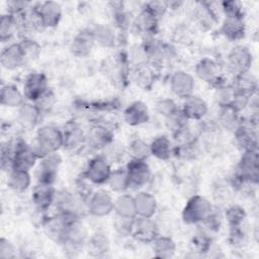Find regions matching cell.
<instances>
[{"mask_svg": "<svg viewBox=\"0 0 259 259\" xmlns=\"http://www.w3.org/2000/svg\"><path fill=\"white\" fill-rule=\"evenodd\" d=\"M19 45H20L21 50L24 54L26 63L36 60L38 58L40 52H41L40 45L36 40H34V39H32L28 36H24L19 41Z\"/></svg>", "mask_w": 259, "mask_h": 259, "instance_id": "c3c4849f", "label": "cell"}, {"mask_svg": "<svg viewBox=\"0 0 259 259\" xmlns=\"http://www.w3.org/2000/svg\"><path fill=\"white\" fill-rule=\"evenodd\" d=\"M12 144V169L30 171L36 166L39 160L32 146L26 144L23 140H16Z\"/></svg>", "mask_w": 259, "mask_h": 259, "instance_id": "52a82bcc", "label": "cell"}, {"mask_svg": "<svg viewBox=\"0 0 259 259\" xmlns=\"http://www.w3.org/2000/svg\"><path fill=\"white\" fill-rule=\"evenodd\" d=\"M32 4L27 1H8L7 2V13L12 15H19L27 10Z\"/></svg>", "mask_w": 259, "mask_h": 259, "instance_id": "91938a15", "label": "cell"}, {"mask_svg": "<svg viewBox=\"0 0 259 259\" xmlns=\"http://www.w3.org/2000/svg\"><path fill=\"white\" fill-rule=\"evenodd\" d=\"M88 238L87 231L82 224L81 219H75L68 224L65 240L62 246L68 253L74 255L86 247Z\"/></svg>", "mask_w": 259, "mask_h": 259, "instance_id": "ba28073f", "label": "cell"}, {"mask_svg": "<svg viewBox=\"0 0 259 259\" xmlns=\"http://www.w3.org/2000/svg\"><path fill=\"white\" fill-rule=\"evenodd\" d=\"M95 46L91 28H84L76 33L70 45V52L77 58L88 57Z\"/></svg>", "mask_w": 259, "mask_h": 259, "instance_id": "7402d4cb", "label": "cell"}, {"mask_svg": "<svg viewBox=\"0 0 259 259\" xmlns=\"http://www.w3.org/2000/svg\"><path fill=\"white\" fill-rule=\"evenodd\" d=\"M110 15L113 25L119 30V32H126L132 27L133 19L128 11H126L122 2H110Z\"/></svg>", "mask_w": 259, "mask_h": 259, "instance_id": "d6a6232c", "label": "cell"}, {"mask_svg": "<svg viewBox=\"0 0 259 259\" xmlns=\"http://www.w3.org/2000/svg\"><path fill=\"white\" fill-rule=\"evenodd\" d=\"M113 211H114L115 215L122 217V218H128V219H135L137 217V212H136L134 196L126 194V193H120L114 199Z\"/></svg>", "mask_w": 259, "mask_h": 259, "instance_id": "f35d334b", "label": "cell"}, {"mask_svg": "<svg viewBox=\"0 0 259 259\" xmlns=\"http://www.w3.org/2000/svg\"><path fill=\"white\" fill-rule=\"evenodd\" d=\"M180 109L188 120L200 121L208 112V104L203 98L193 94L184 99Z\"/></svg>", "mask_w": 259, "mask_h": 259, "instance_id": "cb8c5ba5", "label": "cell"}, {"mask_svg": "<svg viewBox=\"0 0 259 259\" xmlns=\"http://www.w3.org/2000/svg\"><path fill=\"white\" fill-rule=\"evenodd\" d=\"M211 238L203 232L195 234L190 240V249L192 252L203 255L208 253L210 248L212 247Z\"/></svg>", "mask_w": 259, "mask_h": 259, "instance_id": "bcb514c9", "label": "cell"}, {"mask_svg": "<svg viewBox=\"0 0 259 259\" xmlns=\"http://www.w3.org/2000/svg\"><path fill=\"white\" fill-rule=\"evenodd\" d=\"M229 237L228 241L229 244L236 249L242 248L247 244L248 235L247 231L244 228V225L237 226V227H229Z\"/></svg>", "mask_w": 259, "mask_h": 259, "instance_id": "681fc988", "label": "cell"}, {"mask_svg": "<svg viewBox=\"0 0 259 259\" xmlns=\"http://www.w3.org/2000/svg\"><path fill=\"white\" fill-rule=\"evenodd\" d=\"M18 31L16 17L12 14H2L0 18V40L2 42L10 40Z\"/></svg>", "mask_w": 259, "mask_h": 259, "instance_id": "7bdbcfd3", "label": "cell"}, {"mask_svg": "<svg viewBox=\"0 0 259 259\" xmlns=\"http://www.w3.org/2000/svg\"><path fill=\"white\" fill-rule=\"evenodd\" d=\"M169 85L175 96L185 99L193 95L195 81L189 73L185 71H176L171 75Z\"/></svg>", "mask_w": 259, "mask_h": 259, "instance_id": "ffe728a7", "label": "cell"}, {"mask_svg": "<svg viewBox=\"0 0 259 259\" xmlns=\"http://www.w3.org/2000/svg\"><path fill=\"white\" fill-rule=\"evenodd\" d=\"M123 119L131 126H139L148 122L150 111L147 104L140 100L132 102L123 110Z\"/></svg>", "mask_w": 259, "mask_h": 259, "instance_id": "83f0119b", "label": "cell"}, {"mask_svg": "<svg viewBox=\"0 0 259 259\" xmlns=\"http://www.w3.org/2000/svg\"><path fill=\"white\" fill-rule=\"evenodd\" d=\"M153 252L159 258H171L176 252V244L172 238L167 236H158L152 243Z\"/></svg>", "mask_w": 259, "mask_h": 259, "instance_id": "60d3db41", "label": "cell"}, {"mask_svg": "<svg viewBox=\"0 0 259 259\" xmlns=\"http://www.w3.org/2000/svg\"><path fill=\"white\" fill-rule=\"evenodd\" d=\"M132 236L138 242L151 244L159 236V229L152 218L136 217Z\"/></svg>", "mask_w": 259, "mask_h": 259, "instance_id": "d6986e66", "label": "cell"}, {"mask_svg": "<svg viewBox=\"0 0 259 259\" xmlns=\"http://www.w3.org/2000/svg\"><path fill=\"white\" fill-rule=\"evenodd\" d=\"M38 158L58 152L63 148V133L58 126L46 124L35 133L34 143L31 145Z\"/></svg>", "mask_w": 259, "mask_h": 259, "instance_id": "7a4b0ae2", "label": "cell"}, {"mask_svg": "<svg viewBox=\"0 0 259 259\" xmlns=\"http://www.w3.org/2000/svg\"><path fill=\"white\" fill-rule=\"evenodd\" d=\"M225 219L229 227H237L245 224L247 213L243 206L239 204H232L225 210Z\"/></svg>", "mask_w": 259, "mask_h": 259, "instance_id": "f6af8a7d", "label": "cell"}, {"mask_svg": "<svg viewBox=\"0 0 259 259\" xmlns=\"http://www.w3.org/2000/svg\"><path fill=\"white\" fill-rule=\"evenodd\" d=\"M114 133L102 122H94L86 132V145L93 150H103L113 143Z\"/></svg>", "mask_w": 259, "mask_h": 259, "instance_id": "7c38bea8", "label": "cell"}, {"mask_svg": "<svg viewBox=\"0 0 259 259\" xmlns=\"http://www.w3.org/2000/svg\"><path fill=\"white\" fill-rule=\"evenodd\" d=\"M55 102H56V95L53 90L49 89L40 98H38L33 103L37 106L41 114H45L53 108Z\"/></svg>", "mask_w": 259, "mask_h": 259, "instance_id": "11a10c76", "label": "cell"}, {"mask_svg": "<svg viewBox=\"0 0 259 259\" xmlns=\"http://www.w3.org/2000/svg\"><path fill=\"white\" fill-rule=\"evenodd\" d=\"M128 154L131 155L132 159L147 161V159L152 156L150 144L146 143L140 138H136L128 145Z\"/></svg>", "mask_w": 259, "mask_h": 259, "instance_id": "ee69618b", "label": "cell"}, {"mask_svg": "<svg viewBox=\"0 0 259 259\" xmlns=\"http://www.w3.org/2000/svg\"><path fill=\"white\" fill-rule=\"evenodd\" d=\"M57 191L54 185L36 183L32 189L31 202L35 209L42 212L47 211L52 205H54Z\"/></svg>", "mask_w": 259, "mask_h": 259, "instance_id": "44dd1931", "label": "cell"}, {"mask_svg": "<svg viewBox=\"0 0 259 259\" xmlns=\"http://www.w3.org/2000/svg\"><path fill=\"white\" fill-rule=\"evenodd\" d=\"M151 155L161 161H167L174 155L175 147L167 136L156 137L150 144Z\"/></svg>", "mask_w": 259, "mask_h": 259, "instance_id": "836d02e7", "label": "cell"}, {"mask_svg": "<svg viewBox=\"0 0 259 259\" xmlns=\"http://www.w3.org/2000/svg\"><path fill=\"white\" fill-rule=\"evenodd\" d=\"M125 170L130 179V186L135 189L146 186L151 180V168L146 161L131 159L125 166Z\"/></svg>", "mask_w": 259, "mask_h": 259, "instance_id": "5bb4252c", "label": "cell"}, {"mask_svg": "<svg viewBox=\"0 0 259 259\" xmlns=\"http://www.w3.org/2000/svg\"><path fill=\"white\" fill-rule=\"evenodd\" d=\"M193 17L197 24L203 29H210L219 22L218 14L211 3L199 1L194 4Z\"/></svg>", "mask_w": 259, "mask_h": 259, "instance_id": "4316f807", "label": "cell"}, {"mask_svg": "<svg viewBox=\"0 0 259 259\" xmlns=\"http://www.w3.org/2000/svg\"><path fill=\"white\" fill-rule=\"evenodd\" d=\"M17 256L16 248L14 245L5 238L0 239V258L1 259H13Z\"/></svg>", "mask_w": 259, "mask_h": 259, "instance_id": "6f0895ef", "label": "cell"}, {"mask_svg": "<svg viewBox=\"0 0 259 259\" xmlns=\"http://www.w3.org/2000/svg\"><path fill=\"white\" fill-rule=\"evenodd\" d=\"M130 80L143 90H150L155 83V72L150 65H138L131 68Z\"/></svg>", "mask_w": 259, "mask_h": 259, "instance_id": "f546056e", "label": "cell"}, {"mask_svg": "<svg viewBox=\"0 0 259 259\" xmlns=\"http://www.w3.org/2000/svg\"><path fill=\"white\" fill-rule=\"evenodd\" d=\"M166 121V126L173 133V135L185 130L188 127V119L185 117L181 109H179L176 113L171 115L168 118H165Z\"/></svg>", "mask_w": 259, "mask_h": 259, "instance_id": "f907efd6", "label": "cell"}, {"mask_svg": "<svg viewBox=\"0 0 259 259\" xmlns=\"http://www.w3.org/2000/svg\"><path fill=\"white\" fill-rule=\"evenodd\" d=\"M137 217L153 218L157 211V200L155 196L147 191H139L135 196Z\"/></svg>", "mask_w": 259, "mask_h": 259, "instance_id": "1f68e13d", "label": "cell"}, {"mask_svg": "<svg viewBox=\"0 0 259 259\" xmlns=\"http://www.w3.org/2000/svg\"><path fill=\"white\" fill-rule=\"evenodd\" d=\"M0 63L4 69L9 71L16 70L26 64V60L19 42L8 45L2 50Z\"/></svg>", "mask_w": 259, "mask_h": 259, "instance_id": "484cf974", "label": "cell"}, {"mask_svg": "<svg viewBox=\"0 0 259 259\" xmlns=\"http://www.w3.org/2000/svg\"><path fill=\"white\" fill-rule=\"evenodd\" d=\"M75 219L80 218H75L57 212L56 214L47 217L41 221L42 230L50 240H52L56 244L62 245L65 240L68 224Z\"/></svg>", "mask_w": 259, "mask_h": 259, "instance_id": "30bf717a", "label": "cell"}, {"mask_svg": "<svg viewBox=\"0 0 259 259\" xmlns=\"http://www.w3.org/2000/svg\"><path fill=\"white\" fill-rule=\"evenodd\" d=\"M49 89V81L46 74L32 72L25 78L22 92L27 101L35 102Z\"/></svg>", "mask_w": 259, "mask_h": 259, "instance_id": "9a60e30c", "label": "cell"}, {"mask_svg": "<svg viewBox=\"0 0 259 259\" xmlns=\"http://www.w3.org/2000/svg\"><path fill=\"white\" fill-rule=\"evenodd\" d=\"M194 71L200 80L214 88L226 83L223 76V65L214 59L208 57L200 59L195 65Z\"/></svg>", "mask_w": 259, "mask_h": 259, "instance_id": "9c48e42d", "label": "cell"}, {"mask_svg": "<svg viewBox=\"0 0 259 259\" xmlns=\"http://www.w3.org/2000/svg\"><path fill=\"white\" fill-rule=\"evenodd\" d=\"M235 174L239 177L257 185L259 178L258 150H250L242 153L236 166Z\"/></svg>", "mask_w": 259, "mask_h": 259, "instance_id": "8fae6325", "label": "cell"}, {"mask_svg": "<svg viewBox=\"0 0 259 259\" xmlns=\"http://www.w3.org/2000/svg\"><path fill=\"white\" fill-rule=\"evenodd\" d=\"M114 200L108 191L104 189H98L93 191L87 200V211L96 218L106 217L113 211Z\"/></svg>", "mask_w": 259, "mask_h": 259, "instance_id": "4fadbf2b", "label": "cell"}, {"mask_svg": "<svg viewBox=\"0 0 259 259\" xmlns=\"http://www.w3.org/2000/svg\"><path fill=\"white\" fill-rule=\"evenodd\" d=\"M223 217L220 212L217 211L215 208L206 217V219L201 223L205 226L208 232H218L222 227Z\"/></svg>", "mask_w": 259, "mask_h": 259, "instance_id": "9f6ffc18", "label": "cell"}, {"mask_svg": "<svg viewBox=\"0 0 259 259\" xmlns=\"http://www.w3.org/2000/svg\"><path fill=\"white\" fill-rule=\"evenodd\" d=\"M235 90L232 84H223L215 87L214 100L219 107L221 106H230L235 98Z\"/></svg>", "mask_w": 259, "mask_h": 259, "instance_id": "7dc6e473", "label": "cell"}, {"mask_svg": "<svg viewBox=\"0 0 259 259\" xmlns=\"http://www.w3.org/2000/svg\"><path fill=\"white\" fill-rule=\"evenodd\" d=\"M130 64L128 55L119 52L103 60L101 63V71L114 86L124 87L130 81Z\"/></svg>", "mask_w": 259, "mask_h": 259, "instance_id": "6da1fadb", "label": "cell"}, {"mask_svg": "<svg viewBox=\"0 0 259 259\" xmlns=\"http://www.w3.org/2000/svg\"><path fill=\"white\" fill-rule=\"evenodd\" d=\"M219 126L225 130L234 132L243 121L240 116V112L236 111L231 106H221L219 107V112L215 120Z\"/></svg>", "mask_w": 259, "mask_h": 259, "instance_id": "8d00e7d4", "label": "cell"}, {"mask_svg": "<svg viewBox=\"0 0 259 259\" xmlns=\"http://www.w3.org/2000/svg\"><path fill=\"white\" fill-rule=\"evenodd\" d=\"M253 63V56L250 50L242 45L235 46L227 54L226 58V68L233 74L237 76L250 71Z\"/></svg>", "mask_w": 259, "mask_h": 259, "instance_id": "8992f818", "label": "cell"}, {"mask_svg": "<svg viewBox=\"0 0 259 259\" xmlns=\"http://www.w3.org/2000/svg\"><path fill=\"white\" fill-rule=\"evenodd\" d=\"M257 126L248 121H242L241 124L233 132L235 143L242 151L258 150V135Z\"/></svg>", "mask_w": 259, "mask_h": 259, "instance_id": "e0dca14e", "label": "cell"}, {"mask_svg": "<svg viewBox=\"0 0 259 259\" xmlns=\"http://www.w3.org/2000/svg\"><path fill=\"white\" fill-rule=\"evenodd\" d=\"M135 219H128V218H122V217L115 215L114 221H113V227H114L115 232L121 237L132 236Z\"/></svg>", "mask_w": 259, "mask_h": 259, "instance_id": "db71d44e", "label": "cell"}, {"mask_svg": "<svg viewBox=\"0 0 259 259\" xmlns=\"http://www.w3.org/2000/svg\"><path fill=\"white\" fill-rule=\"evenodd\" d=\"M63 148L67 151H76L86 144V132L74 119L67 121L62 130Z\"/></svg>", "mask_w": 259, "mask_h": 259, "instance_id": "2e32d148", "label": "cell"}, {"mask_svg": "<svg viewBox=\"0 0 259 259\" xmlns=\"http://www.w3.org/2000/svg\"><path fill=\"white\" fill-rule=\"evenodd\" d=\"M106 184H108L112 191L117 193H124L128 188H131L125 167L112 170Z\"/></svg>", "mask_w": 259, "mask_h": 259, "instance_id": "b9f144b4", "label": "cell"}, {"mask_svg": "<svg viewBox=\"0 0 259 259\" xmlns=\"http://www.w3.org/2000/svg\"><path fill=\"white\" fill-rule=\"evenodd\" d=\"M220 4L225 17H244V7L242 2L232 0L223 1Z\"/></svg>", "mask_w": 259, "mask_h": 259, "instance_id": "f5cc1de1", "label": "cell"}, {"mask_svg": "<svg viewBox=\"0 0 259 259\" xmlns=\"http://www.w3.org/2000/svg\"><path fill=\"white\" fill-rule=\"evenodd\" d=\"M111 171L110 162L106 156L98 154L88 161L82 175L93 185H103L107 183Z\"/></svg>", "mask_w": 259, "mask_h": 259, "instance_id": "277c9868", "label": "cell"}, {"mask_svg": "<svg viewBox=\"0 0 259 259\" xmlns=\"http://www.w3.org/2000/svg\"><path fill=\"white\" fill-rule=\"evenodd\" d=\"M39 17L45 28L56 27L62 19V6L56 1H45L36 4Z\"/></svg>", "mask_w": 259, "mask_h": 259, "instance_id": "603a6c76", "label": "cell"}, {"mask_svg": "<svg viewBox=\"0 0 259 259\" xmlns=\"http://www.w3.org/2000/svg\"><path fill=\"white\" fill-rule=\"evenodd\" d=\"M159 20L145 6L142 7L137 16L133 19V30L142 35V37L155 35L159 28Z\"/></svg>", "mask_w": 259, "mask_h": 259, "instance_id": "ac0fdd59", "label": "cell"}, {"mask_svg": "<svg viewBox=\"0 0 259 259\" xmlns=\"http://www.w3.org/2000/svg\"><path fill=\"white\" fill-rule=\"evenodd\" d=\"M86 247L90 256L101 257L109 251V240L104 234L96 233L88 238Z\"/></svg>", "mask_w": 259, "mask_h": 259, "instance_id": "ab89813d", "label": "cell"}, {"mask_svg": "<svg viewBox=\"0 0 259 259\" xmlns=\"http://www.w3.org/2000/svg\"><path fill=\"white\" fill-rule=\"evenodd\" d=\"M219 32L230 41H238L245 37L246 23L244 17H225Z\"/></svg>", "mask_w": 259, "mask_h": 259, "instance_id": "d4e9b609", "label": "cell"}, {"mask_svg": "<svg viewBox=\"0 0 259 259\" xmlns=\"http://www.w3.org/2000/svg\"><path fill=\"white\" fill-rule=\"evenodd\" d=\"M149 11H151L158 19L163 17L168 10L166 1H150L144 5Z\"/></svg>", "mask_w": 259, "mask_h": 259, "instance_id": "680465c9", "label": "cell"}, {"mask_svg": "<svg viewBox=\"0 0 259 259\" xmlns=\"http://www.w3.org/2000/svg\"><path fill=\"white\" fill-rule=\"evenodd\" d=\"M231 84L237 96H242L250 99L252 96L257 94L258 81L257 78L250 73V71L235 76Z\"/></svg>", "mask_w": 259, "mask_h": 259, "instance_id": "f1b7e54d", "label": "cell"}, {"mask_svg": "<svg viewBox=\"0 0 259 259\" xmlns=\"http://www.w3.org/2000/svg\"><path fill=\"white\" fill-rule=\"evenodd\" d=\"M25 102L23 92L12 84L2 85L0 90V103L6 107H20Z\"/></svg>", "mask_w": 259, "mask_h": 259, "instance_id": "d590c367", "label": "cell"}, {"mask_svg": "<svg viewBox=\"0 0 259 259\" xmlns=\"http://www.w3.org/2000/svg\"><path fill=\"white\" fill-rule=\"evenodd\" d=\"M179 109L180 108L172 98H161L156 102V111L164 118L170 117Z\"/></svg>", "mask_w": 259, "mask_h": 259, "instance_id": "816d5d0a", "label": "cell"}, {"mask_svg": "<svg viewBox=\"0 0 259 259\" xmlns=\"http://www.w3.org/2000/svg\"><path fill=\"white\" fill-rule=\"evenodd\" d=\"M31 184V176L29 171L12 169L8 172L7 186L15 193L25 192Z\"/></svg>", "mask_w": 259, "mask_h": 259, "instance_id": "e575fe53", "label": "cell"}, {"mask_svg": "<svg viewBox=\"0 0 259 259\" xmlns=\"http://www.w3.org/2000/svg\"><path fill=\"white\" fill-rule=\"evenodd\" d=\"M41 115V112L33 102L26 101L18 107L17 121L23 128L31 130L38 124Z\"/></svg>", "mask_w": 259, "mask_h": 259, "instance_id": "4dcf8cb0", "label": "cell"}, {"mask_svg": "<svg viewBox=\"0 0 259 259\" xmlns=\"http://www.w3.org/2000/svg\"><path fill=\"white\" fill-rule=\"evenodd\" d=\"M212 203L204 196L195 194L188 198L182 210V220L187 225L201 224L213 210Z\"/></svg>", "mask_w": 259, "mask_h": 259, "instance_id": "3957f363", "label": "cell"}, {"mask_svg": "<svg viewBox=\"0 0 259 259\" xmlns=\"http://www.w3.org/2000/svg\"><path fill=\"white\" fill-rule=\"evenodd\" d=\"M62 164V157L56 153L49 154L40 158L35 166L34 177L37 183L54 185L57 180L60 166Z\"/></svg>", "mask_w": 259, "mask_h": 259, "instance_id": "5b68a950", "label": "cell"}, {"mask_svg": "<svg viewBox=\"0 0 259 259\" xmlns=\"http://www.w3.org/2000/svg\"><path fill=\"white\" fill-rule=\"evenodd\" d=\"M95 45L105 49L113 48L117 42V35L114 30L105 24H96L91 28Z\"/></svg>", "mask_w": 259, "mask_h": 259, "instance_id": "74e56055", "label": "cell"}]
</instances>
